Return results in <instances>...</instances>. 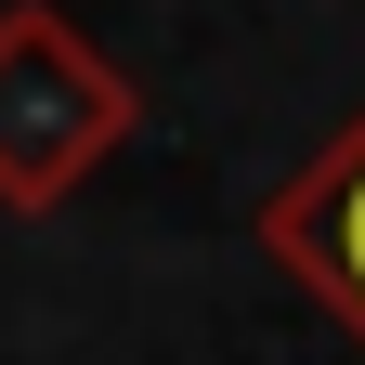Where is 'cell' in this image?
I'll return each instance as SVG.
<instances>
[{
	"label": "cell",
	"instance_id": "2",
	"mask_svg": "<svg viewBox=\"0 0 365 365\" xmlns=\"http://www.w3.org/2000/svg\"><path fill=\"white\" fill-rule=\"evenodd\" d=\"M261 261L287 274L313 313H339V327L365 339V105L261 196Z\"/></svg>",
	"mask_w": 365,
	"mask_h": 365
},
{
	"label": "cell",
	"instance_id": "1",
	"mask_svg": "<svg viewBox=\"0 0 365 365\" xmlns=\"http://www.w3.org/2000/svg\"><path fill=\"white\" fill-rule=\"evenodd\" d=\"M130 130H144V91L91 53V26L66 0H14L0 14V209L53 222Z\"/></svg>",
	"mask_w": 365,
	"mask_h": 365
}]
</instances>
